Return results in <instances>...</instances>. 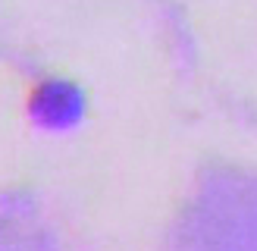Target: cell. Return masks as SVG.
Listing matches in <instances>:
<instances>
[{
    "mask_svg": "<svg viewBox=\"0 0 257 251\" xmlns=\"http://www.w3.org/2000/svg\"><path fill=\"white\" fill-rule=\"evenodd\" d=\"M179 251H257V185L210 179L179 229Z\"/></svg>",
    "mask_w": 257,
    "mask_h": 251,
    "instance_id": "obj_1",
    "label": "cell"
},
{
    "mask_svg": "<svg viewBox=\"0 0 257 251\" xmlns=\"http://www.w3.org/2000/svg\"><path fill=\"white\" fill-rule=\"evenodd\" d=\"M32 113H35V122L44 126V129H57V132L72 129L82 119V94L69 82H50L38 91Z\"/></svg>",
    "mask_w": 257,
    "mask_h": 251,
    "instance_id": "obj_2",
    "label": "cell"
},
{
    "mask_svg": "<svg viewBox=\"0 0 257 251\" xmlns=\"http://www.w3.org/2000/svg\"><path fill=\"white\" fill-rule=\"evenodd\" d=\"M0 251H57L25 204L0 207Z\"/></svg>",
    "mask_w": 257,
    "mask_h": 251,
    "instance_id": "obj_3",
    "label": "cell"
}]
</instances>
